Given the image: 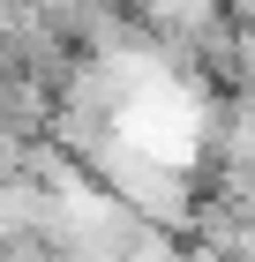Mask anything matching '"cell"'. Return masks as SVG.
<instances>
[{"label": "cell", "instance_id": "2", "mask_svg": "<svg viewBox=\"0 0 255 262\" xmlns=\"http://www.w3.org/2000/svg\"><path fill=\"white\" fill-rule=\"evenodd\" d=\"M30 150H38V142L0 135V187H8V180H30Z\"/></svg>", "mask_w": 255, "mask_h": 262}, {"label": "cell", "instance_id": "1", "mask_svg": "<svg viewBox=\"0 0 255 262\" xmlns=\"http://www.w3.org/2000/svg\"><path fill=\"white\" fill-rule=\"evenodd\" d=\"M45 225V187L38 180H8L0 187V240H23Z\"/></svg>", "mask_w": 255, "mask_h": 262}]
</instances>
